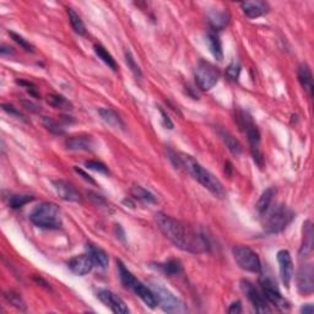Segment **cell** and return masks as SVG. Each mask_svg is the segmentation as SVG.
<instances>
[{
    "instance_id": "6da1fadb",
    "label": "cell",
    "mask_w": 314,
    "mask_h": 314,
    "mask_svg": "<svg viewBox=\"0 0 314 314\" xmlns=\"http://www.w3.org/2000/svg\"><path fill=\"white\" fill-rule=\"evenodd\" d=\"M156 221L162 233L182 251L194 254L209 252L210 244L205 236L199 233L190 226L161 212L156 215Z\"/></svg>"
},
{
    "instance_id": "7a4b0ae2",
    "label": "cell",
    "mask_w": 314,
    "mask_h": 314,
    "mask_svg": "<svg viewBox=\"0 0 314 314\" xmlns=\"http://www.w3.org/2000/svg\"><path fill=\"white\" fill-rule=\"evenodd\" d=\"M168 156H170V160L173 162V165L176 166V168L184 170L195 181L199 182L203 187L208 189L211 194H214L215 197L220 198V199L226 197V190L223 188L222 183L214 174L209 172L208 170H205L193 157L185 155V153L174 152V151H170Z\"/></svg>"
},
{
    "instance_id": "3957f363",
    "label": "cell",
    "mask_w": 314,
    "mask_h": 314,
    "mask_svg": "<svg viewBox=\"0 0 314 314\" xmlns=\"http://www.w3.org/2000/svg\"><path fill=\"white\" fill-rule=\"evenodd\" d=\"M30 220L33 225L41 228L59 229L63 225L59 208L53 203H41L30 212Z\"/></svg>"
},
{
    "instance_id": "277c9868",
    "label": "cell",
    "mask_w": 314,
    "mask_h": 314,
    "mask_svg": "<svg viewBox=\"0 0 314 314\" xmlns=\"http://www.w3.org/2000/svg\"><path fill=\"white\" fill-rule=\"evenodd\" d=\"M293 216V212L285 205H270L261 214L263 228L267 233H279L290 225Z\"/></svg>"
},
{
    "instance_id": "5b68a950",
    "label": "cell",
    "mask_w": 314,
    "mask_h": 314,
    "mask_svg": "<svg viewBox=\"0 0 314 314\" xmlns=\"http://www.w3.org/2000/svg\"><path fill=\"white\" fill-rule=\"evenodd\" d=\"M117 264L119 270V278H121L122 284H123L127 289L132 290L138 297H140L142 301L145 302V304H147L150 308H155L157 306V301L150 287L145 286L141 281H139L138 279L124 266V264L122 263L121 260H117Z\"/></svg>"
},
{
    "instance_id": "8992f818",
    "label": "cell",
    "mask_w": 314,
    "mask_h": 314,
    "mask_svg": "<svg viewBox=\"0 0 314 314\" xmlns=\"http://www.w3.org/2000/svg\"><path fill=\"white\" fill-rule=\"evenodd\" d=\"M151 291L155 295L157 304L161 306L165 312L168 313H182L187 310V307L178 297L173 295L170 290L166 289L162 284L152 281L150 286Z\"/></svg>"
},
{
    "instance_id": "52a82bcc",
    "label": "cell",
    "mask_w": 314,
    "mask_h": 314,
    "mask_svg": "<svg viewBox=\"0 0 314 314\" xmlns=\"http://www.w3.org/2000/svg\"><path fill=\"white\" fill-rule=\"evenodd\" d=\"M233 253V258L236 263L241 269L246 270V271L251 272H260L261 270V263L260 258L253 249L247 246H236L232 249Z\"/></svg>"
},
{
    "instance_id": "ba28073f",
    "label": "cell",
    "mask_w": 314,
    "mask_h": 314,
    "mask_svg": "<svg viewBox=\"0 0 314 314\" xmlns=\"http://www.w3.org/2000/svg\"><path fill=\"white\" fill-rule=\"evenodd\" d=\"M220 80V72L208 62H200L195 69V83L202 91H209Z\"/></svg>"
},
{
    "instance_id": "9c48e42d",
    "label": "cell",
    "mask_w": 314,
    "mask_h": 314,
    "mask_svg": "<svg viewBox=\"0 0 314 314\" xmlns=\"http://www.w3.org/2000/svg\"><path fill=\"white\" fill-rule=\"evenodd\" d=\"M260 286H261V292L264 293L267 302H270L271 304H274L276 308H279L280 310H287L289 309L290 304L283 297V295L279 291V287L276 286V283L272 279L270 278H261L260 279Z\"/></svg>"
},
{
    "instance_id": "30bf717a",
    "label": "cell",
    "mask_w": 314,
    "mask_h": 314,
    "mask_svg": "<svg viewBox=\"0 0 314 314\" xmlns=\"http://www.w3.org/2000/svg\"><path fill=\"white\" fill-rule=\"evenodd\" d=\"M241 289L244 293H246L247 298L251 301L253 307L255 308V310L259 313H266L270 312L269 304H267V299L265 298L263 292H260L257 287L253 285L251 281L248 280H242L241 281Z\"/></svg>"
},
{
    "instance_id": "8fae6325",
    "label": "cell",
    "mask_w": 314,
    "mask_h": 314,
    "mask_svg": "<svg viewBox=\"0 0 314 314\" xmlns=\"http://www.w3.org/2000/svg\"><path fill=\"white\" fill-rule=\"evenodd\" d=\"M97 297L101 299L102 303L106 304L107 307L110 308L113 313L115 314H128L129 313V308L127 307L126 302L123 301L119 296L113 293L112 291L108 290H101L97 293Z\"/></svg>"
},
{
    "instance_id": "7c38bea8",
    "label": "cell",
    "mask_w": 314,
    "mask_h": 314,
    "mask_svg": "<svg viewBox=\"0 0 314 314\" xmlns=\"http://www.w3.org/2000/svg\"><path fill=\"white\" fill-rule=\"evenodd\" d=\"M278 263L279 269H280V276L283 284L286 287H290L291 280L293 276V261L291 258V254L286 249H281L278 252Z\"/></svg>"
},
{
    "instance_id": "4fadbf2b",
    "label": "cell",
    "mask_w": 314,
    "mask_h": 314,
    "mask_svg": "<svg viewBox=\"0 0 314 314\" xmlns=\"http://www.w3.org/2000/svg\"><path fill=\"white\" fill-rule=\"evenodd\" d=\"M297 287L303 295H310L314 290V271L310 264L302 265L297 272Z\"/></svg>"
},
{
    "instance_id": "5bb4252c",
    "label": "cell",
    "mask_w": 314,
    "mask_h": 314,
    "mask_svg": "<svg viewBox=\"0 0 314 314\" xmlns=\"http://www.w3.org/2000/svg\"><path fill=\"white\" fill-rule=\"evenodd\" d=\"M66 264H68L69 269H70L75 275L78 276L87 275L89 272H91L92 267L95 266L94 261H92L91 257H90L89 254H81L77 255V257L71 258Z\"/></svg>"
},
{
    "instance_id": "9a60e30c",
    "label": "cell",
    "mask_w": 314,
    "mask_h": 314,
    "mask_svg": "<svg viewBox=\"0 0 314 314\" xmlns=\"http://www.w3.org/2000/svg\"><path fill=\"white\" fill-rule=\"evenodd\" d=\"M53 187L58 195L60 197V199L66 200V202H81V194L69 182L63 181V179L53 181Z\"/></svg>"
},
{
    "instance_id": "2e32d148",
    "label": "cell",
    "mask_w": 314,
    "mask_h": 314,
    "mask_svg": "<svg viewBox=\"0 0 314 314\" xmlns=\"http://www.w3.org/2000/svg\"><path fill=\"white\" fill-rule=\"evenodd\" d=\"M65 145L69 150L74 151H92L95 142L90 135H74L65 140Z\"/></svg>"
},
{
    "instance_id": "e0dca14e",
    "label": "cell",
    "mask_w": 314,
    "mask_h": 314,
    "mask_svg": "<svg viewBox=\"0 0 314 314\" xmlns=\"http://www.w3.org/2000/svg\"><path fill=\"white\" fill-rule=\"evenodd\" d=\"M241 8L249 19H257V17L265 15L269 11V5L264 2H259V0H257V2H244L241 4Z\"/></svg>"
},
{
    "instance_id": "ac0fdd59",
    "label": "cell",
    "mask_w": 314,
    "mask_h": 314,
    "mask_svg": "<svg viewBox=\"0 0 314 314\" xmlns=\"http://www.w3.org/2000/svg\"><path fill=\"white\" fill-rule=\"evenodd\" d=\"M298 75V81L301 84V86L303 87L304 91L307 92L309 97H312L313 95V76H312V71H310V68L307 65L306 63L301 64L298 68L297 71Z\"/></svg>"
},
{
    "instance_id": "d6986e66",
    "label": "cell",
    "mask_w": 314,
    "mask_h": 314,
    "mask_svg": "<svg viewBox=\"0 0 314 314\" xmlns=\"http://www.w3.org/2000/svg\"><path fill=\"white\" fill-rule=\"evenodd\" d=\"M87 251H89V255L91 257L96 266L101 267V269H106L108 266V254L102 248L95 246V244H87Z\"/></svg>"
},
{
    "instance_id": "ffe728a7",
    "label": "cell",
    "mask_w": 314,
    "mask_h": 314,
    "mask_svg": "<svg viewBox=\"0 0 314 314\" xmlns=\"http://www.w3.org/2000/svg\"><path fill=\"white\" fill-rule=\"evenodd\" d=\"M98 114L101 115L103 122H106L108 126L114 128V129H124V127H126L123 121H122L121 115H119L114 109L104 108L103 107V108L98 109Z\"/></svg>"
},
{
    "instance_id": "44dd1931",
    "label": "cell",
    "mask_w": 314,
    "mask_h": 314,
    "mask_svg": "<svg viewBox=\"0 0 314 314\" xmlns=\"http://www.w3.org/2000/svg\"><path fill=\"white\" fill-rule=\"evenodd\" d=\"M303 226V242H302L299 255L307 257L313 251V226L310 221H306Z\"/></svg>"
},
{
    "instance_id": "7402d4cb",
    "label": "cell",
    "mask_w": 314,
    "mask_h": 314,
    "mask_svg": "<svg viewBox=\"0 0 314 314\" xmlns=\"http://www.w3.org/2000/svg\"><path fill=\"white\" fill-rule=\"evenodd\" d=\"M209 21H210V25L212 26V28L216 31L223 30L226 27L229 21V16L227 13L225 11H217L214 10L209 14Z\"/></svg>"
},
{
    "instance_id": "603a6c76",
    "label": "cell",
    "mask_w": 314,
    "mask_h": 314,
    "mask_svg": "<svg viewBox=\"0 0 314 314\" xmlns=\"http://www.w3.org/2000/svg\"><path fill=\"white\" fill-rule=\"evenodd\" d=\"M94 49H95L96 55H97V57L100 58V59L102 60V62L106 64V65H108L113 71L118 70V65H117V62H115V59L112 57V54H110L109 52L107 51V49L104 48L102 45H98V43H96V45L94 46Z\"/></svg>"
},
{
    "instance_id": "cb8c5ba5",
    "label": "cell",
    "mask_w": 314,
    "mask_h": 314,
    "mask_svg": "<svg viewBox=\"0 0 314 314\" xmlns=\"http://www.w3.org/2000/svg\"><path fill=\"white\" fill-rule=\"evenodd\" d=\"M206 42H208L209 49H210L211 54L214 55L215 59H217L221 62L223 58V52H222V46H221L220 38L215 33H209L206 37Z\"/></svg>"
},
{
    "instance_id": "d4e9b609",
    "label": "cell",
    "mask_w": 314,
    "mask_h": 314,
    "mask_svg": "<svg viewBox=\"0 0 314 314\" xmlns=\"http://www.w3.org/2000/svg\"><path fill=\"white\" fill-rule=\"evenodd\" d=\"M275 194H276V189L274 187H270V188L265 189V191L261 194V197L259 198V200H258V203H257V210L260 215L272 204V199H274Z\"/></svg>"
},
{
    "instance_id": "484cf974",
    "label": "cell",
    "mask_w": 314,
    "mask_h": 314,
    "mask_svg": "<svg viewBox=\"0 0 314 314\" xmlns=\"http://www.w3.org/2000/svg\"><path fill=\"white\" fill-rule=\"evenodd\" d=\"M47 102L49 106H52L53 108L57 109H62V110H70L72 109V104L71 102H69L64 96L60 95H48L47 96Z\"/></svg>"
},
{
    "instance_id": "4316f807",
    "label": "cell",
    "mask_w": 314,
    "mask_h": 314,
    "mask_svg": "<svg viewBox=\"0 0 314 314\" xmlns=\"http://www.w3.org/2000/svg\"><path fill=\"white\" fill-rule=\"evenodd\" d=\"M159 267L162 270V272L168 276L179 275L183 271L182 263L177 259H171L166 261L164 264H159Z\"/></svg>"
},
{
    "instance_id": "83f0119b",
    "label": "cell",
    "mask_w": 314,
    "mask_h": 314,
    "mask_svg": "<svg viewBox=\"0 0 314 314\" xmlns=\"http://www.w3.org/2000/svg\"><path fill=\"white\" fill-rule=\"evenodd\" d=\"M221 136H222V140L225 141L226 146L228 147V150L231 151L233 155H240V153L242 152V145H241V142L238 141L232 134L223 130V132H221Z\"/></svg>"
},
{
    "instance_id": "f1b7e54d",
    "label": "cell",
    "mask_w": 314,
    "mask_h": 314,
    "mask_svg": "<svg viewBox=\"0 0 314 314\" xmlns=\"http://www.w3.org/2000/svg\"><path fill=\"white\" fill-rule=\"evenodd\" d=\"M130 193L134 198H136L138 200H141L144 203H156V198L152 193H150L149 190H146L145 188L140 187V185H133L130 189Z\"/></svg>"
},
{
    "instance_id": "f546056e",
    "label": "cell",
    "mask_w": 314,
    "mask_h": 314,
    "mask_svg": "<svg viewBox=\"0 0 314 314\" xmlns=\"http://www.w3.org/2000/svg\"><path fill=\"white\" fill-rule=\"evenodd\" d=\"M68 16H69V21H70L71 27L74 28V31L78 34H85L86 33L85 24L83 22L81 17L78 16L77 14L70 8H68Z\"/></svg>"
},
{
    "instance_id": "4dcf8cb0",
    "label": "cell",
    "mask_w": 314,
    "mask_h": 314,
    "mask_svg": "<svg viewBox=\"0 0 314 314\" xmlns=\"http://www.w3.org/2000/svg\"><path fill=\"white\" fill-rule=\"evenodd\" d=\"M34 198L32 195H27V194H14L9 198V205L13 209H20L22 206L28 204L33 200Z\"/></svg>"
},
{
    "instance_id": "1f68e13d",
    "label": "cell",
    "mask_w": 314,
    "mask_h": 314,
    "mask_svg": "<svg viewBox=\"0 0 314 314\" xmlns=\"http://www.w3.org/2000/svg\"><path fill=\"white\" fill-rule=\"evenodd\" d=\"M5 298H7L8 301L10 302V303L13 304L14 307H16L17 309H20V310H25L26 309L25 302L22 301L21 296H20L19 293L13 292V291H9V292L5 293Z\"/></svg>"
},
{
    "instance_id": "d6a6232c",
    "label": "cell",
    "mask_w": 314,
    "mask_h": 314,
    "mask_svg": "<svg viewBox=\"0 0 314 314\" xmlns=\"http://www.w3.org/2000/svg\"><path fill=\"white\" fill-rule=\"evenodd\" d=\"M85 166H86V168L95 171V172L104 173V174H108L109 173L108 167H107V166L104 165L103 162H101V161H96V160H90V161H86L85 162Z\"/></svg>"
},
{
    "instance_id": "836d02e7",
    "label": "cell",
    "mask_w": 314,
    "mask_h": 314,
    "mask_svg": "<svg viewBox=\"0 0 314 314\" xmlns=\"http://www.w3.org/2000/svg\"><path fill=\"white\" fill-rule=\"evenodd\" d=\"M9 34H10L11 38L15 41L17 45L21 46V47L24 48L25 51H27V52H33L34 51L33 46H32L27 40H25L22 36H20V34H17V33H15V32H13V31H9Z\"/></svg>"
},
{
    "instance_id": "e575fe53",
    "label": "cell",
    "mask_w": 314,
    "mask_h": 314,
    "mask_svg": "<svg viewBox=\"0 0 314 314\" xmlns=\"http://www.w3.org/2000/svg\"><path fill=\"white\" fill-rule=\"evenodd\" d=\"M42 122H43V126L47 128L49 132H52L53 134H59V135H62V134H64L63 128L60 127L59 124L57 123V122L53 121V119H52V118L45 117V118H43Z\"/></svg>"
},
{
    "instance_id": "d590c367",
    "label": "cell",
    "mask_w": 314,
    "mask_h": 314,
    "mask_svg": "<svg viewBox=\"0 0 314 314\" xmlns=\"http://www.w3.org/2000/svg\"><path fill=\"white\" fill-rule=\"evenodd\" d=\"M240 72H241V65L238 62H232L226 69V75L229 80L232 81H237L238 77H240Z\"/></svg>"
},
{
    "instance_id": "8d00e7d4",
    "label": "cell",
    "mask_w": 314,
    "mask_h": 314,
    "mask_svg": "<svg viewBox=\"0 0 314 314\" xmlns=\"http://www.w3.org/2000/svg\"><path fill=\"white\" fill-rule=\"evenodd\" d=\"M126 62H127V65L129 66L130 70L133 71V74L135 75L136 77H141L140 68H139V65L136 64L135 59H134V57L132 55V53H130V52H126Z\"/></svg>"
},
{
    "instance_id": "74e56055",
    "label": "cell",
    "mask_w": 314,
    "mask_h": 314,
    "mask_svg": "<svg viewBox=\"0 0 314 314\" xmlns=\"http://www.w3.org/2000/svg\"><path fill=\"white\" fill-rule=\"evenodd\" d=\"M3 109L5 110V112H8L9 114H13V115H15V117H21V118H24V115L21 114V112H20V110H17L15 107L13 106V104H7V103H4L3 104Z\"/></svg>"
},
{
    "instance_id": "f35d334b",
    "label": "cell",
    "mask_w": 314,
    "mask_h": 314,
    "mask_svg": "<svg viewBox=\"0 0 314 314\" xmlns=\"http://www.w3.org/2000/svg\"><path fill=\"white\" fill-rule=\"evenodd\" d=\"M159 110H160V113H161L162 118H164V123H165V126L167 127L168 129H173V123H172V121H171V119H170V117H168V114H167V113H166L165 110L161 108V107H160Z\"/></svg>"
},
{
    "instance_id": "ab89813d",
    "label": "cell",
    "mask_w": 314,
    "mask_h": 314,
    "mask_svg": "<svg viewBox=\"0 0 314 314\" xmlns=\"http://www.w3.org/2000/svg\"><path fill=\"white\" fill-rule=\"evenodd\" d=\"M242 312V307H241V302H233L228 308V313H241Z\"/></svg>"
},
{
    "instance_id": "60d3db41",
    "label": "cell",
    "mask_w": 314,
    "mask_h": 314,
    "mask_svg": "<svg viewBox=\"0 0 314 314\" xmlns=\"http://www.w3.org/2000/svg\"><path fill=\"white\" fill-rule=\"evenodd\" d=\"M22 104H24V106L26 107V108L27 109H30V110H32V112H38V107L36 106V104L34 103H32L31 101H22Z\"/></svg>"
},
{
    "instance_id": "b9f144b4",
    "label": "cell",
    "mask_w": 314,
    "mask_h": 314,
    "mask_svg": "<svg viewBox=\"0 0 314 314\" xmlns=\"http://www.w3.org/2000/svg\"><path fill=\"white\" fill-rule=\"evenodd\" d=\"M75 171H76V172H77L78 174H81V176H83V178H84V179H85V181H87V182H90V183H95V181H94V179H92V178H91V177H90V176H89V174H86L85 172H84V171H83V170H78V168H76V167H75Z\"/></svg>"
},
{
    "instance_id": "7bdbcfd3",
    "label": "cell",
    "mask_w": 314,
    "mask_h": 314,
    "mask_svg": "<svg viewBox=\"0 0 314 314\" xmlns=\"http://www.w3.org/2000/svg\"><path fill=\"white\" fill-rule=\"evenodd\" d=\"M0 53H2L3 55L5 54H13L14 53V49L11 47H8V46L3 45L2 48H0Z\"/></svg>"
},
{
    "instance_id": "ee69618b",
    "label": "cell",
    "mask_w": 314,
    "mask_h": 314,
    "mask_svg": "<svg viewBox=\"0 0 314 314\" xmlns=\"http://www.w3.org/2000/svg\"><path fill=\"white\" fill-rule=\"evenodd\" d=\"M314 308L312 304H306V306H303L301 308V313H304V314H310L313 313Z\"/></svg>"
}]
</instances>
